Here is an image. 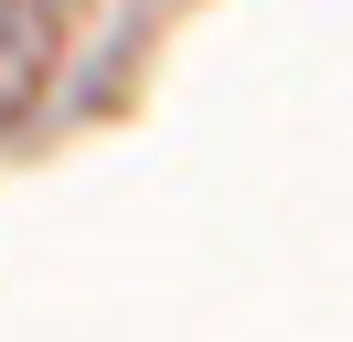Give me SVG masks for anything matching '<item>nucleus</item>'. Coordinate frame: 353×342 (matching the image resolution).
<instances>
[{"instance_id": "nucleus-1", "label": "nucleus", "mask_w": 353, "mask_h": 342, "mask_svg": "<svg viewBox=\"0 0 353 342\" xmlns=\"http://www.w3.org/2000/svg\"><path fill=\"white\" fill-rule=\"evenodd\" d=\"M54 64H65V21H54V0H0V128L54 86Z\"/></svg>"}]
</instances>
